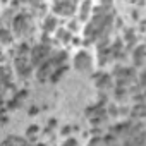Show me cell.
Listing matches in <instances>:
<instances>
[{"instance_id": "6da1fadb", "label": "cell", "mask_w": 146, "mask_h": 146, "mask_svg": "<svg viewBox=\"0 0 146 146\" xmlns=\"http://www.w3.org/2000/svg\"><path fill=\"white\" fill-rule=\"evenodd\" d=\"M52 55V45H46V43H38L35 45L31 50H29V57H31V65L33 67H38L40 64H43L48 57Z\"/></svg>"}, {"instance_id": "7a4b0ae2", "label": "cell", "mask_w": 146, "mask_h": 146, "mask_svg": "<svg viewBox=\"0 0 146 146\" xmlns=\"http://www.w3.org/2000/svg\"><path fill=\"white\" fill-rule=\"evenodd\" d=\"M29 21H31V16L26 14V12L14 16V19H12V29H14V33H16L17 36L26 35L28 29L31 28V23H29Z\"/></svg>"}, {"instance_id": "3957f363", "label": "cell", "mask_w": 146, "mask_h": 146, "mask_svg": "<svg viewBox=\"0 0 146 146\" xmlns=\"http://www.w3.org/2000/svg\"><path fill=\"white\" fill-rule=\"evenodd\" d=\"M14 64H16L17 74H19L23 79H29V78L33 76V65L26 60V57L16 55V57H14Z\"/></svg>"}, {"instance_id": "277c9868", "label": "cell", "mask_w": 146, "mask_h": 146, "mask_svg": "<svg viewBox=\"0 0 146 146\" xmlns=\"http://www.w3.org/2000/svg\"><path fill=\"white\" fill-rule=\"evenodd\" d=\"M91 65H93V60H91V55L84 50L78 52V55L74 57V67L81 72H90L91 70Z\"/></svg>"}, {"instance_id": "5b68a950", "label": "cell", "mask_w": 146, "mask_h": 146, "mask_svg": "<svg viewBox=\"0 0 146 146\" xmlns=\"http://www.w3.org/2000/svg\"><path fill=\"white\" fill-rule=\"evenodd\" d=\"M76 11V4L70 2V0H55V5H53V12L60 14V16H72Z\"/></svg>"}, {"instance_id": "8992f818", "label": "cell", "mask_w": 146, "mask_h": 146, "mask_svg": "<svg viewBox=\"0 0 146 146\" xmlns=\"http://www.w3.org/2000/svg\"><path fill=\"white\" fill-rule=\"evenodd\" d=\"M132 52V60H134V67L143 69L144 60H146V46L144 45H137L136 48L131 50Z\"/></svg>"}, {"instance_id": "52a82bcc", "label": "cell", "mask_w": 146, "mask_h": 146, "mask_svg": "<svg viewBox=\"0 0 146 146\" xmlns=\"http://www.w3.org/2000/svg\"><path fill=\"white\" fill-rule=\"evenodd\" d=\"M52 70H53V65H52L50 60L46 58L43 64H40V65L36 67V78H38L40 81H46V79L50 78V74H52Z\"/></svg>"}, {"instance_id": "ba28073f", "label": "cell", "mask_w": 146, "mask_h": 146, "mask_svg": "<svg viewBox=\"0 0 146 146\" xmlns=\"http://www.w3.org/2000/svg\"><path fill=\"white\" fill-rule=\"evenodd\" d=\"M129 115H131L132 119L141 120V119L146 115V105H144V103H136V105L132 107V110H129Z\"/></svg>"}, {"instance_id": "9c48e42d", "label": "cell", "mask_w": 146, "mask_h": 146, "mask_svg": "<svg viewBox=\"0 0 146 146\" xmlns=\"http://www.w3.org/2000/svg\"><path fill=\"white\" fill-rule=\"evenodd\" d=\"M14 11L16 9H5L4 11V14L0 16V28H7L11 23H12V19H14Z\"/></svg>"}, {"instance_id": "30bf717a", "label": "cell", "mask_w": 146, "mask_h": 146, "mask_svg": "<svg viewBox=\"0 0 146 146\" xmlns=\"http://www.w3.org/2000/svg\"><path fill=\"white\" fill-rule=\"evenodd\" d=\"M95 83L100 90H110L112 88V76L110 74H100V78Z\"/></svg>"}, {"instance_id": "8fae6325", "label": "cell", "mask_w": 146, "mask_h": 146, "mask_svg": "<svg viewBox=\"0 0 146 146\" xmlns=\"http://www.w3.org/2000/svg\"><path fill=\"white\" fill-rule=\"evenodd\" d=\"M12 79V72L9 69V65H0V83L4 86H7Z\"/></svg>"}, {"instance_id": "7c38bea8", "label": "cell", "mask_w": 146, "mask_h": 146, "mask_svg": "<svg viewBox=\"0 0 146 146\" xmlns=\"http://www.w3.org/2000/svg\"><path fill=\"white\" fill-rule=\"evenodd\" d=\"M67 72V67L65 65H58V67H55L53 70H52V74H50V81L52 83H57V81H60V78Z\"/></svg>"}, {"instance_id": "4fadbf2b", "label": "cell", "mask_w": 146, "mask_h": 146, "mask_svg": "<svg viewBox=\"0 0 146 146\" xmlns=\"http://www.w3.org/2000/svg\"><path fill=\"white\" fill-rule=\"evenodd\" d=\"M12 33L9 31V28H0V43L2 45H11L12 43Z\"/></svg>"}, {"instance_id": "5bb4252c", "label": "cell", "mask_w": 146, "mask_h": 146, "mask_svg": "<svg viewBox=\"0 0 146 146\" xmlns=\"http://www.w3.org/2000/svg\"><path fill=\"white\" fill-rule=\"evenodd\" d=\"M107 112H103V113H96V115H93L91 119H90V122H91V125L93 127H100V125H103L105 122H107Z\"/></svg>"}, {"instance_id": "9a60e30c", "label": "cell", "mask_w": 146, "mask_h": 146, "mask_svg": "<svg viewBox=\"0 0 146 146\" xmlns=\"http://www.w3.org/2000/svg\"><path fill=\"white\" fill-rule=\"evenodd\" d=\"M43 29H45V33L55 31V29H57V19H55L53 16H46V17H45V23H43Z\"/></svg>"}, {"instance_id": "2e32d148", "label": "cell", "mask_w": 146, "mask_h": 146, "mask_svg": "<svg viewBox=\"0 0 146 146\" xmlns=\"http://www.w3.org/2000/svg\"><path fill=\"white\" fill-rule=\"evenodd\" d=\"M91 11V0H84L81 4V14H79V21H86Z\"/></svg>"}, {"instance_id": "e0dca14e", "label": "cell", "mask_w": 146, "mask_h": 146, "mask_svg": "<svg viewBox=\"0 0 146 146\" xmlns=\"http://www.w3.org/2000/svg\"><path fill=\"white\" fill-rule=\"evenodd\" d=\"M29 45L26 43V41H23V43H19L17 46H16V55H21V57H28L29 55Z\"/></svg>"}, {"instance_id": "ac0fdd59", "label": "cell", "mask_w": 146, "mask_h": 146, "mask_svg": "<svg viewBox=\"0 0 146 146\" xmlns=\"http://www.w3.org/2000/svg\"><path fill=\"white\" fill-rule=\"evenodd\" d=\"M113 96H115V100H119V102H125V100H127V90H125L124 86H117L115 91H113Z\"/></svg>"}, {"instance_id": "d6986e66", "label": "cell", "mask_w": 146, "mask_h": 146, "mask_svg": "<svg viewBox=\"0 0 146 146\" xmlns=\"http://www.w3.org/2000/svg\"><path fill=\"white\" fill-rule=\"evenodd\" d=\"M57 38H58V41H64V43H69L72 40L69 29H57Z\"/></svg>"}, {"instance_id": "ffe728a7", "label": "cell", "mask_w": 146, "mask_h": 146, "mask_svg": "<svg viewBox=\"0 0 146 146\" xmlns=\"http://www.w3.org/2000/svg\"><path fill=\"white\" fill-rule=\"evenodd\" d=\"M28 139H24V137H19V136H9V137H5L4 141H2V144H24Z\"/></svg>"}, {"instance_id": "44dd1931", "label": "cell", "mask_w": 146, "mask_h": 146, "mask_svg": "<svg viewBox=\"0 0 146 146\" xmlns=\"http://www.w3.org/2000/svg\"><path fill=\"white\" fill-rule=\"evenodd\" d=\"M38 132H40V127H38V125H29V127H28V131H26V134H28L29 141H36Z\"/></svg>"}, {"instance_id": "7402d4cb", "label": "cell", "mask_w": 146, "mask_h": 146, "mask_svg": "<svg viewBox=\"0 0 146 146\" xmlns=\"http://www.w3.org/2000/svg\"><path fill=\"white\" fill-rule=\"evenodd\" d=\"M136 78H139V79H137V84H139L141 88H144V83H146V72L141 70V72H139V76H136Z\"/></svg>"}, {"instance_id": "603a6c76", "label": "cell", "mask_w": 146, "mask_h": 146, "mask_svg": "<svg viewBox=\"0 0 146 146\" xmlns=\"http://www.w3.org/2000/svg\"><path fill=\"white\" fill-rule=\"evenodd\" d=\"M67 29H69L70 33H74V31H78V29H79V23H78V21H70V23L67 24Z\"/></svg>"}, {"instance_id": "cb8c5ba5", "label": "cell", "mask_w": 146, "mask_h": 146, "mask_svg": "<svg viewBox=\"0 0 146 146\" xmlns=\"http://www.w3.org/2000/svg\"><path fill=\"white\" fill-rule=\"evenodd\" d=\"M107 115H112V117H119V108L115 105H108V112Z\"/></svg>"}, {"instance_id": "d4e9b609", "label": "cell", "mask_w": 146, "mask_h": 146, "mask_svg": "<svg viewBox=\"0 0 146 146\" xmlns=\"http://www.w3.org/2000/svg\"><path fill=\"white\" fill-rule=\"evenodd\" d=\"M115 141H117V137H115V134H112V132H110L108 136H103V143H105V144H107V143L112 144V143H115Z\"/></svg>"}, {"instance_id": "484cf974", "label": "cell", "mask_w": 146, "mask_h": 146, "mask_svg": "<svg viewBox=\"0 0 146 146\" xmlns=\"http://www.w3.org/2000/svg\"><path fill=\"white\" fill-rule=\"evenodd\" d=\"M102 143H103V137H100L98 134H95V137L90 139V144H102Z\"/></svg>"}, {"instance_id": "4316f807", "label": "cell", "mask_w": 146, "mask_h": 146, "mask_svg": "<svg viewBox=\"0 0 146 146\" xmlns=\"http://www.w3.org/2000/svg\"><path fill=\"white\" fill-rule=\"evenodd\" d=\"M115 28H117V29H122V28H124V19H122V17H117V19H115Z\"/></svg>"}, {"instance_id": "83f0119b", "label": "cell", "mask_w": 146, "mask_h": 146, "mask_svg": "<svg viewBox=\"0 0 146 146\" xmlns=\"http://www.w3.org/2000/svg\"><path fill=\"white\" fill-rule=\"evenodd\" d=\"M7 122H9V119H7L5 112H0V124H7Z\"/></svg>"}, {"instance_id": "f1b7e54d", "label": "cell", "mask_w": 146, "mask_h": 146, "mask_svg": "<svg viewBox=\"0 0 146 146\" xmlns=\"http://www.w3.org/2000/svg\"><path fill=\"white\" fill-rule=\"evenodd\" d=\"M119 115H129V108H125V107L119 108Z\"/></svg>"}, {"instance_id": "f546056e", "label": "cell", "mask_w": 146, "mask_h": 146, "mask_svg": "<svg viewBox=\"0 0 146 146\" xmlns=\"http://www.w3.org/2000/svg\"><path fill=\"white\" fill-rule=\"evenodd\" d=\"M102 5L103 7H112V0H102Z\"/></svg>"}, {"instance_id": "4dcf8cb0", "label": "cell", "mask_w": 146, "mask_h": 146, "mask_svg": "<svg viewBox=\"0 0 146 146\" xmlns=\"http://www.w3.org/2000/svg\"><path fill=\"white\" fill-rule=\"evenodd\" d=\"M64 144H78V139H67Z\"/></svg>"}, {"instance_id": "1f68e13d", "label": "cell", "mask_w": 146, "mask_h": 146, "mask_svg": "<svg viewBox=\"0 0 146 146\" xmlns=\"http://www.w3.org/2000/svg\"><path fill=\"white\" fill-rule=\"evenodd\" d=\"M55 125H57V120H55V119H52V120L48 122V127L52 129V127H55Z\"/></svg>"}, {"instance_id": "d6a6232c", "label": "cell", "mask_w": 146, "mask_h": 146, "mask_svg": "<svg viewBox=\"0 0 146 146\" xmlns=\"http://www.w3.org/2000/svg\"><path fill=\"white\" fill-rule=\"evenodd\" d=\"M131 16H132V19H137V17H139V12H137V11H132Z\"/></svg>"}, {"instance_id": "836d02e7", "label": "cell", "mask_w": 146, "mask_h": 146, "mask_svg": "<svg viewBox=\"0 0 146 146\" xmlns=\"http://www.w3.org/2000/svg\"><path fill=\"white\" fill-rule=\"evenodd\" d=\"M29 113H31V115L38 113V108H36V107H31V108H29Z\"/></svg>"}, {"instance_id": "e575fe53", "label": "cell", "mask_w": 146, "mask_h": 146, "mask_svg": "<svg viewBox=\"0 0 146 146\" xmlns=\"http://www.w3.org/2000/svg\"><path fill=\"white\" fill-rule=\"evenodd\" d=\"M69 132H70V127H69V125H65V127L62 129V134H69Z\"/></svg>"}, {"instance_id": "d590c367", "label": "cell", "mask_w": 146, "mask_h": 146, "mask_svg": "<svg viewBox=\"0 0 146 146\" xmlns=\"http://www.w3.org/2000/svg\"><path fill=\"white\" fill-rule=\"evenodd\" d=\"M4 105V98H2V95H0V107Z\"/></svg>"}]
</instances>
